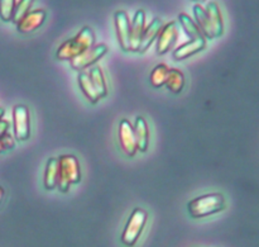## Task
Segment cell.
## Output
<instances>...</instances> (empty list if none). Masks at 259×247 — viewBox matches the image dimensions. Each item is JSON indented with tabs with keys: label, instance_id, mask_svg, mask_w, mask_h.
Wrapping results in <instances>:
<instances>
[{
	"label": "cell",
	"instance_id": "cell-26",
	"mask_svg": "<svg viewBox=\"0 0 259 247\" xmlns=\"http://www.w3.org/2000/svg\"><path fill=\"white\" fill-rule=\"evenodd\" d=\"M9 127H10L9 122L5 121V119H0V137H3L4 134L8 133V131H9Z\"/></svg>",
	"mask_w": 259,
	"mask_h": 247
},
{
	"label": "cell",
	"instance_id": "cell-4",
	"mask_svg": "<svg viewBox=\"0 0 259 247\" xmlns=\"http://www.w3.org/2000/svg\"><path fill=\"white\" fill-rule=\"evenodd\" d=\"M147 218L148 215L142 208H136L132 212L131 217H129L128 223H126L124 232L121 235V241L124 245L126 246H134L138 241L139 236H141L142 231H143L144 226H146Z\"/></svg>",
	"mask_w": 259,
	"mask_h": 247
},
{
	"label": "cell",
	"instance_id": "cell-12",
	"mask_svg": "<svg viewBox=\"0 0 259 247\" xmlns=\"http://www.w3.org/2000/svg\"><path fill=\"white\" fill-rule=\"evenodd\" d=\"M205 47H206V38H194V40H190L189 42L184 43L180 47H177L174 51V58L177 61L185 60V58L190 57V56H194L196 53H199Z\"/></svg>",
	"mask_w": 259,
	"mask_h": 247
},
{
	"label": "cell",
	"instance_id": "cell-20",
	"mask_svg": "<svg viewBox=\"0 0 259 247\" xmlns=\"http://www.w3.org/2000/svg\"><path fill=\"white\" fill-rule=\"evenodd\" d=\"M164 85L168 88V90H171L172 93L179 94L184 90L185 86V75L181 70L179 68H171L168 74V78Z\"/></svg>",
	"mask_w": 259,
	"mask_h": 247
},
{
	"label": "cell",
	"instance_id": "cell-28",
	"mask_svg": "<svg viewBox=\"0 0 259 247\" xmlns=\"http://www.w3.org/2000/svg\"><path fill=\"white\" fill-rule=\"evenodd\" d=\"M4 113H5L4 108H2V107H0V119L3 118V116H4Z\"/></svg>",
	"mask_w": 259,
	"mask_h": 247
},
{
	"label": "cell",
	"instance_id": "cell-22",
	"mask_svg": "<svg viewBox=\"0 0 259 247\" xmlns=\"http://www.w3.org/2000/svg\"><path fill=\"white\" fill-rule=\"evenodd\" d=\"M169 70H171V68H169L166 63H158V65L152 70L151 78H149L152 86H154V88H161V86H163L164 84H166L167 78H168Z\"/></svg>",
	"mask_w": 259,
	"mask_h": 247
},
{
	"label": "cell",
	"instance_id": "cell-15",
	"mask_svg": "<svg viewBox=\"0 0 259 247\" xmlns=\"http://www.w3.org/2000/svg\"><path fill=\"white\" fill-rule=\"evenodd\" d=\"M133 128L134 136H136L137 141V147H138L139 151H147L149 144V131L146 119H144L143 117H137L136 126H134Z\"/></svg>",
	"mask_w": 259,
	"mask_h": 247
},
{
	"label": "cell",
	"instance_id": "cell-14",
	"mask_svg": "<svg viewBox=\"0 0 259 247\" xmlns=\"http://www.w3.org/2000/svg\"><path fill=\"white\" fill-rule=\"evenodd\" d=\"M163 27V23L159 18H154L151 23H149L148 27H146L143 33V37H142L141 45H139L138 52L143 53L146 52L149 48V46L153 43V41L158 37V33L161 30V28Z\"/></svg>",
	"mask_w": 259,
	"mask_h": 247
},
{
	"label": "cell",
	"instance_id": "cell-24",
	"mask_svg": "<svg viewBox=\"0 0 259 247\" xmlns=\"http://www.w3.org/2000/svg\"><path fill=\"white\" fill-rule=\"evenodd\" d=\"M17 2L15 0H0V18L4 22H10Z\"/></svg>",
	"mask_w": 259,
	"mask_h": 247
},
{
	"label": "cell",
	"instance_id": "cell-27",
	"mask_svg": "<svg viewBox=\"0 0 259 247\" xmlns=\"http://www.w3.org/2000/svg\"><path fill=\"white\" fill-rule=\"evenodd\" d=\"M4 195H5V190H4V188L0 187V204H2L3 199H4Z\"/></svg>",
	"mask_w": 259,
	"mask_h": 247
},
{
	"label": "cell",
	"instance_id": "cell-16",
	"mask_svg": "<svg viewBox=\"0 0 259 247\" xmlns=\"http://www.w3.org/2000/svg\"><path fill=\"white\" fill-rule=\"evenodd\" d=\"M194 15H195V19H196V24L199 27V29L201 30L202 36L205 38H214L212 36V30H211V25H210L209 22V18H207L206 12L205 9L202 8V5L196 4L194 7Z\"/></svg>",
	"mask_w": 259,
	"mask_h": 247
},
{
	"label": "cell",
	"instance_id": "cell-17",
	"mask_svg": "<svg viewBox=\"0 0 259 247\" xmlns=\"http://www.w3.org/2000/svg\"><path fill=\"white\" fill-rule=\"evenodd\" d=\"M78 85H80L81 90L85 94V96L88 98V100H90L91 103H98L100 100V95L98 94V91L94 89L93 84H91L90 76H89V71H81L78 74Z\"/></svg>",
	"mask_w": 259,
	"mask_h": 247
},
{
	"label": "cell",
	"instance_id": "cell-18",
	"mask_svg": "<svg viewBox=\"0 0 259 247\" xmlns=\"http://www.w3.org/2000/svg\"><path fill=\"white\" fill-rule=\"evenodd\" d=\"M89 76H90V80L94 89L98 91L100 98H104V96L108 95V86H106V81L105 78H104L103 70L99 66H93L89 70Z\"/></svg>",
	"mask_w": 259,
	"mask_h": 247
},
{
	"label": "cell",
	"instance_id": "cell-13",
	"mask_svg": "<svg viewBox=\"0 0 259 247\" xmlns=\"http://www.w3.org/2000/svg\"><path fill=\"white\" fill-rule=\"evenodd\" d=\"M205 12H206L207 18H209V22H210V25H211V30H212V36H214V38L223 36V33H224V22H223L222 12H220L219 5H218L215 2H210L209 4L206 5Z\"/></svg>",
	"mask_w": 259,
	"mask_h": 247
},
{
	"label": "cell",
	"instance_id": "cell-7",
	"mask_svg": "<svg viewBox=\"0 0 259 247\" xmlns=\"http://www.w3.org/2000/svg\"><path fill=\"white\" fill-rule=\"evenodd\" d=\"M179 40V27L176 22H168L163 24L157 37V53L164 55L172 48V46Z\"/></svg>",
	"mask_w": 259,
	"mask_h": 247
},
{
	"label": "cell",
	"instance_id": "cell-8",
	"mask_svg": "<svg viewBox=\"0 0 259 247\" xmlns=\"http://www.w3.org/2000/svg\"><path fill=\"white\" fill-rule=\"evenodd\" d=\"M115 20L116 37H118L120 47L124 51H131V20L129 15L124 10H118L114 15Z\"/></svg>",
	"mask_w": 259,
	"mask_h": 247
},
{
	"label": "cell",
	"instance_id": "cell-25",
	"mask_svg": "<svg viewBox=\"0 0 259 247\" xmlns=\"http://www.w3.org/2000/svg\"><path fill=\"white\" fill-rule=\"evenodd\" d=\"M14 147H15V141L9 133L0 137V154H2V152L8 151V150L14 149Z\"/></svg>",
	"mask_w": 259,
	"mask_h": 247
},
{
	"label": "cell",
	"instance_id": "cell-1",
	"mask_svg": "<svg viewBox=\"0 0 259 247\" xmlns=\"http://www.w3.org/2000/svg\"><path fill=\"white\" fill-rule=\"evenodd\" d=\"M94 45H95V33L90 27H83L75 37L63 42L58 47L56 57L57 60L71 61L72 58L85 52L86 50L93 47Z\"/></svg>",
	"mask_w": 259,
	"mask_h": 247
},
{
	"label": "cell",
	"instance_id": "cell-10",
	"mask_svg": "<svg viewBox=\"0 0 259 247\" xmlns=\"http://www.w3.org/2000/svg\"><path fill=\"white\" fill-rule=\"evenodd\" d=\"M144 29H146V13L143 10H138L131 22V51L138 52Z\"/></svg>",
	"mask_w": 259,
	"mask_h": 247
},
{
	"label": "cell",
	"instance_id": "cell-23",
	"mask_svg": "<svg viewBox=\"0 0 259 247\" xmlns=\"http://www.w3.org/2000/svg\"><path fill=\"white\" fill-rule=\"evenodd\" d=\"M33 2H34V0H19V2L15 4L12 18V20L15 24H18V23L30 12V7H32Z\"/></svg>",
	"mask_w": 259,
	"mask_h": 247
},
{
	"label": "cell",
	"instance_id": "cell-29",
	"mask_svg": "<svg viewBox=\"0 0 259 247\" xmlns=\"http://www.w3.org/2000/svg\"><path fill=\"white\" fill-rule=\"evenodd\" d=\"M194 2H196V3H197V4H200V3L205 2V0H194Z\"/></svg>",
	"mask_w": 259,
	"mask_h": 247
},
{
	"label": "cell",
	"instance_id": "cell-9",
	"mask_svg": "<svg viewBox=\"0 0 259 247\" xmlns=\"http://www.w3.org/2000/svg\"><path fill=\"white\" fill-rule=\"evenodd\" d=\"M119 139H120L121 147L126 152V155L132 157L137 154L138 147H137L136 136H134V128L131 124V122L126 121V119H123L120 122V126H119Z\"/></svg>",
	"mask_w": 259,
	"mask_h": 247
},
{
	"label": "cell",
	"instance_id": "cell-11",
	"mask_svg": "<svg viewBox=\"0 0 259 247\" xmlns=\"http://www.w3.org/2000/svg\"><path fill=\"white\" fill-rule=\"evenodd\" d=\"M46 15H47V13L43 9L32 10V12L28 13V14L18 23V30H19L20 33L34 32L35 29H38V28L45 23Z\"/></svg>",
	"mask_w": 259,
	"mask_h": 247
},
{
	"label": "cell",
	"instance_id": "cell-3",
	"mask_svg": "<svg viewBox=\"0 0 259 247\" xmlns=\"http://www.w3.org/2000/svg\"><path fill=\"white\" fill-rule=\"evenodd\" d=\"M80 182L81 171L78 160L73 155H62L58 157V189L66 193L71 184H77Z\"/></svg>",
	"mask_w": 259,
	"mask_h": 247
},
{
	"label": "cell",
	"instance_id": "cell-5",
	"mask_svg": "<svg viewBox=\"0 0 259 247\" xmlns=\"http://www.w3.org/2000/svg\"><path fill=\"white\" fill-rule=\"evenodd\" d=\"M109 48L105 43H99V45H94L93 47L86 50L85 52H82L81 55H78L77 57L72 58L70 61L72 68L77 71H83L85 68H88L89 66H93L100 60L101 57L108 53Z\"/></svg>",
	"mask_w": 259,
	"mask_h": 247
},
{
	"label": "cell",
	"instance_id": "cell-21",
	"mask_svg": "<svg viewBox=\"0 0 259 247\" xmlns=\"http://www.w3.org/2000/svg\"><path fill=\"white\" fill-rule=\"evenodd\" d=\"M179 22H180V24H181L182 29L185 30V33H186V34L190 37V40L204 37L201 33V30L199 29L197 24L195 23V20L191 19V18H190V15H187L186 13H180Z\"/></svg>",
	"mask_w": 259,
	"mask_h": 247
},
{
	"label": "cell",
	"instance_id": "cell-19",
	"mask_svg": "<svg viewBox=\"0 0 259 247\" xmlns=\"http://www.w3.org/2000/svg\"><path fill=\"white\" fill-rule=\"evenodd\" d=\"M58 183V159L51 157L47 162L45 172V187L47 190H52L57 188Z\"/></svg>",
	"mask_w": 259,
	"mask_h": 247
},
{
	"label": "cell",
	"instance_id": "cell-6",
	"mask_svg": "<svg viewBox=\"0 0 259 247\" xmlns=\"http://www.w3.org/2000/svg\"><path fill=\"white\" fill-rule=\"evenodd\" d=\"M14 134L18 141H27L30 136L29 109L25 105H15L13 108Z\"/></svg>",
	"mask_w": 259,
	"mask_h": 247
},
{
	"label": "cell",
	"instance_id": "cell-2",
	"mask_svg": "<svg viewBox=\"0 0 259 247\" xmlns=\"http://www.w3.org/2000/svg\"><path fill=\"white\" fill-rule=\"evenodd\" d=\"M224 208L225 198L220 193H211V194L197 197L187 204V210L195 220L209 217L215 213L222 212L224 210Z\"/></svg>",
	"mask_w": 259,
	"mask_h": 247
}]
</instances>
